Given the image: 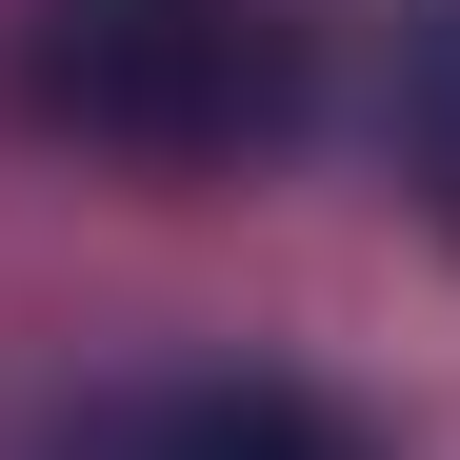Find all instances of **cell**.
<instances>
[{
    "mask_svg": "<svg viewBox=\"0 0 460 460\" xmlns=\"http://www.w3.org/2000/svg\"><path fill=\"white\" fill-rule=\"evenodd\" d=\"M420 220L460 241V0L420 21Z\"/></svg>",
    "mask_w": 460,
    "mask_h": 460,
    "instance_id": "obj_3",
    "label": "cell"
},
{
    "mask_svg": "<svg viewBox=\"0 0 460 460\" xmlns=\"http://www.w3.org/2000/svg\"><path fill=\"white\" fill-rule=\"evenodd\" d=\"M81 460H380L360 401H321V380H261V360H220V380H140V401L81 420Z\"/></svg>",
    "mask_w": 460,
    "mask_h": 460,
    "instance_id": "obj_2",
    "label": "cell"
},
{
    "mask_svg": "<svg viewBox=\"0 0 460 460\" xmlns=\"http://www.w3.org/2000/svg\"><path fill=\"white\" fill-rule=\"evenodd\" d=\"M321 60L280 0H21L0 21V120L81 140V161H261L300 140Z\"/></svg>",
    "mask_w": 460,
    "mask_h": 460,
    "instance_id": "obj_1",
    "label": "cell"
}]
</instances>
